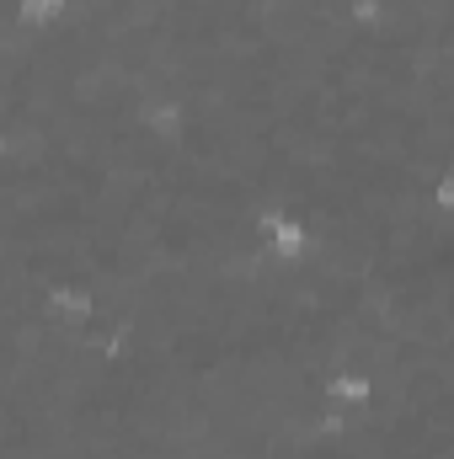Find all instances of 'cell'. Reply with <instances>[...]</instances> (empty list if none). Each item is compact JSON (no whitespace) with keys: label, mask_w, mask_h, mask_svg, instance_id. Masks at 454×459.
Wrapping results in <instances>:
<instances>
[{"label":"cell","mask_w":454,"mask_h":459,"mask_svg":"<svg viewBox=\"0 0 454 459\" xmlns=\"http://www.w3.org/2000/svg\"><path fill=\"white\" fill-rule=\"evenodd\" d=\"M257 240H262V256L278 262V267H300V262L310 256V246H316L310 225H305L300 214H289V209L257 214Z\"/></svg>","instance_id":"cell-1"},{"label":"cell","mask_w":454,"mask_h":459,"mask_svg":"<svg viewBox=\"0 0 454 459\" xmlns=\"http://www.w3.org/2000/svg\"><path fill=\"white\" fill-rule=\"evenodd\" d=\"M70 5H75V0H11V11H16L22 22H59Z\"/></svg>","instance_id":"cell-3"},{"label":"cell","mask_w":454,"mask_h":459,"mask_svg":"<svg viewBox=\"0 0 454 459\" xmlns=\"http://www.w3.org/2000/svg\"><path fill=\"white\" fill-rule=\"evenodd\" d=\"M428 209L433 214H444V220H454V166L433 182V193H428Z\"/></svg>","instance_id":"cell-4"},{"label":"cell","mask_w":454,"mask_h":459,"mask_svg":"<svg viewBox=\"0 0 454 459\" xmlns=\"http://www.w3.org/2000/svg\"><path fill=\"white\" fill-rule=\"evenodd\" d=\"M374 374L369 368H342L327 379V390H321V406H332V411H369L374 406Z\"/></svg>","instance_id":"cell-2"}]
</instances>
